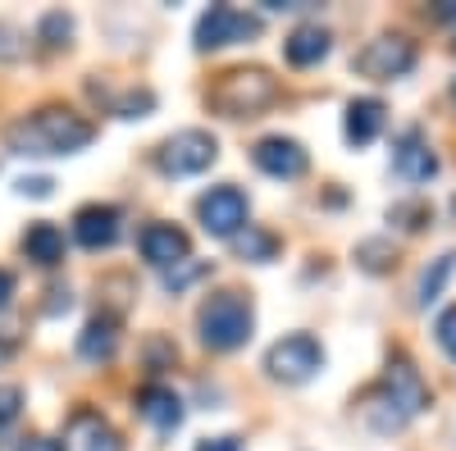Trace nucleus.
Masks as SVG:
<instances>
[{
  "label": "nucleus",
  "mask_w": 456,
  "mask_h": 451,
  "mask_svg": "<svg viewBox=\"0 0 456 451\" xmlns=\"http://www.w3.org/2000/svg\"><path fill=\"white\" fill-rule=\"evenodd\" d=\"M251 160H256V169H265L270 178H301V173H306V150H301V141H292V137H265V141H256Z\"/></svg>",
  "instance_id": "obj_10"
},
{
  "label": "nucleus",
  "mask_w": 456,
  "mask_h": 451,
  "mask_svg": "<svg viewBox=\"0 0 456 451\" xmlns=\"http://www.w3.org/2000/svg\"><path fill=\"white\" fill-rule=\"evenodd\" d=\"M393 169H397L406 182H429V178L438 173V156L425 146L420 128H406V133L397 137V146H393Z\"/></svg>",
  "instance_id": "obj_11"
},
{
  "label": "nucleus",
  "mask_w": 456,
  "mask_h": 451,
  "mask_svg": "<svg viewBox=\"0 0 456 451\" xmlns=\"http://www.w3.org/2000/svg\"><path fill=\"white\" fill-rule=\"evenodd\" d=\"M23 251H28V260H37V265H60L64 260V233L55 229V223H32L28 238H23Z\"/></svg>",
  "instance_id": "obj_19"
},
{
  "label": "nucleus",
  "mask_w": 456,
  "mask_h": 451,
  "mask_svg": "<svg viewBox=\"0 0 456 451\" xmlns=\"http://www.w3.org/2000/svg\"><path fill=\"white\" fill-rule=\"evenodd\" d=\"M425 406H429V388H425V379H420V369L397 356V360L384 369V379L365 392L361 415H365V424H370L374 433H397V429H406L415 415H420Z\"/></svg>",
  "instance_id": "obj_1"
},
{
  "label": "nucleus",
  "mask_w": 456,
  "mask_h": 451,
  "mask_svg": "<svg viewBox=\"0 0 456 451\" xmlns=\"http://www.w3.org/2000/svg\"><path fill=\"white\" fill-rule=\"evenodd\" d=\"M329 32L320 28V23H301L288 42H283V55H288V64H297V68H306V64H320L324 55H329Z\"/></svg>",
  "instance_id": "obj_15"
},
{
  "label": "nucleus",
  "mask_w": 456,
  "mask_h": 451,
  "mask_svg": "<svg viewBox=\"0 0 456 451\" xmlns=\"http://www.w3.org/2000/svg\"><path fill=\"white\" fill-rule=\"evenodd\" d=\"M10 296H14V274H10V270H0V310L10 306Z\"/></svg>",
  "instance_id": "obj_31"
},
{
  "label": "nucleus",
  "mask_w": 456,
  "mask_h": 451,
  "mask_svg": "<svg viewBox=\"0 0 456 451\" xmlns=\"http://www.w3.org/2000/svg\"><path fill=\"white\" fill-rule=\"evenodd\" d=\"M434 333H438V347L456 360V306H447L443 315H438V324H434Z\"/></svg>",
  "instance_id": "obj_22"
},
{
  "label": "nucleus",
  "mask_w": 456,
  "mask_h": 451,
  "mask_svg": "<svg viewBox=\"0 0 456 451\" xmlns=\"http://www.w3.org/2000/svg\"><path fill=\"white\" fill-rule=\"evenodd\" d=\"M452 270H456V255H452V251L434 260V270H425V278H420V301H425V306H429V301L443 292V283L452 278Z\"/></svg>",
  "instance_id": "obj_21"
},
{
  "label": "nucleus",
  "mask_w": 456,
  "mask_h": 451,
  "mask_svg": "<svg viewBox=\"0 0 456 451\" xmlns=\"http://www.w3.org/2000/svg\"><path fill=\"white\" fill-rule=\"evenodd\" d=\"M92 137H96V128L83 115L60 109V105L37 109V115L10 124V133H5L14 156H73V150H83Z\"/></svg>",
  "instance_id": "obj_2"
},
{
  "label": "nucleus",
  "mask_w": 456,
  "mask_h": 451,
  "mask_svg": "<svg viewBox=\"0 0 456 451\" xmlns=\"http://www.w3.org/2000/svg\"><path fill=\"white\" fill-rule=\"evenodd\" d=\"M411 68H415V46L406 36H374V42L356 55V73L361 78H374V83H393Z\"/></svg>",
  "instance_id": "obj_9"
},
{
  "label": "nucleus",
  "mask_w": 456,
  "mask_h": 451,
  "mask_svg": "<svg viewBox=\"0 0 456 451\" xmlns=\"http://www.w3.org/2000/svg\"><path fill=\"white\" fill-rule=\"evenodd\" d=\"M384 101H374V96H365V101H352L347 105V141L352 146H370L379 133H384Z\"/></svg>",
  "instance_id": "obj_16"
},
{
  "label": "nucleus",
  "mask_w": 456,
  "mask_h": 451,
  "mask_svg": "<svg viewBox=\"0 0 456 451\" xmlns=\"http://www.w3.org/2000/svg\"><path fill=\"white\" fill-rule=\"evenodd\" d=\"M215 160H219V141H215L210 133H201V128H183V133H174V137L160 146V156H156V165H160L169 178L201 173V169H210Z\"/></svg>",
  "instance_id": "obj_6"
},
{
  "label": "nucleus",
  "mask_w": 456,
  "mask_h": 451,
  "mask_svg": "<svg viewBox=\"0 0 456 451\" xmlns=\"http://www.w3.org/2000/svg\"><path fill=\"white\" fill-rule=\"evenodd\" d=\"M19 451H64L60 442H51V438H23L19 442Z\"/></svg>",
  "instance_id": "obj_29"
},
{
  "label": "nucleus",
  "mask_w": 456,
  "mask_h": 451,
  "mask_svg": "<svg viewBox=\"0 0 456 451\" xmlns=\"http://www.w3.org/2000/svg\"><path fill=\"white\" fill-rule=\"evenodd\" d=\"M247 36H260V19L256 14H242L233 5H210L201 19H197V46L201 51H219V46H238Z\"/></svg>",
  "instance_id": "obj_7"
},
{
  "label": "nucleus",
  "mask_w": 456,
  "mask_h": 451,
  "mask_svg": "<svg viewBox=\"0 0 456 451\" xmlns=\"http://www.w3.org/2000/svg\"><path fill=\"white\" fill-rule=\"evenodd\" d=\"M265 369L274 374L279 383H306L324 369V351L311 333H292V337H279L265 356Z\"/></svg>",
  "instance_id": "obj_5"
},
{
  "label": "nucleus",
  "mask_w": 456,
  "mask_h": 451,
  "mask_svg": "<svg viewBox=\"0 0 456 451\" xmlns=\"http://www.w3.org/2000/svg\"><path fill=\"white\" fill-rule=\"evenodd\" d=\"M114 347H119V324H114L110 315H96V319L83 328V337H78L83 360H110Z\"/></svg>",
  "instance_id": "obj_18"
},
{
  "label": "nucleus",
  "mask_w": 456,
  "mask_h": 451,
  "mask_svg": "<svg viewBox=\"0 0 456 451\" xmlns=\"http://www.w3.org/2000/svg\"><path fill=\"white\" fill-rule=\"evenodd\" d=\"M197 451H242L233 438H206V442H197Z\"/></svg>",
  "instance_id": "obj_30"
},
{
  "label": "nucleus",
  "mask_w": 456,
  "mask_h": 451,
  "mask_svg": "<svg viewBox=\"0 0 456 451\" xmlns=\"http://www.w3.org/2000/svg\"><path fill=\"white\" fill-rule=\"evenodd\" d=\"M137 415H142L151 429L169 433V429H178V424H183V401H178V392H174V388L151 383V388H142V392H137Z\"/></svg>",
  "instance_id": "obj_14"
},
{
  "label": "nucleus",
  "mask_w": 456,
  "mask_h": 451,
  "mask_svg": "<svg viewBox=\"0 0 456 451\" xmlns=\"http://www.w3.org/2000/svg\"><path fill=\"white\" fill-rule=\"evenodd\" d=\"M69 32H73V19H69V14H60V10H55V14H46V19H42V36H46V46H60Z\"/></svg>",
  "instance_id": "obj_23"
},
{
  "label": "nucleus",
  "mask_w": 456,
  "mask_h": 451,
  "mask_svg": "<svg viewBox=\"0 0 456 451\" xmlns=\"http://www.w3.org/2000/svg\"><path fill=\"white\" fill-rule=\"evenodd\" d=\"M274 101H279V78H270L265 68H228L210 87V105L228 119H251Z\"/></svg>",
  "instance_id": "obj_3"
},
{
  "label": "nucleus",
  "mask_w": 456,
  "mask_h": 451,
  "mask_svg": "<svg viewBox=\"0 0 456 451\" xmlns=\"http://www.w3.org/2000/svg\"><path fill=\"white\" fill-rule=\"evenodd\" d=\"M69 451H124V438L101 415H78L73 420V433H69Z\"/></svg>",
  "instance_id": "obj_17"
},
{
  "label": "nucleus",
  "mask_w": 456,
  "mask_h": 451,
  "mask_svg": "<svg viewBox=\"0 0 456 451\" xmlns=\"http://www.w3.org/2000/svg\"><path fill=\"white\" fill-rule=\"evenodd\" d=\"M434 14H438V19H456V0H443V5H438Z\"/></svg>",
  "instance_id": "obj_32"
},
{
  "label": "nucleus",
  "mask_w": 456,
  "mask_h": 451,
  "mask_svg": "<svg viewBox=\"0 0 456 451\" xmlns=\"http://www.w3.org/2000/svg\"><path fill=\"white\" fill-rule=\"evenodd\" d=\"M228 242H233V251H238L242 260H256V265L274 260V251H279V238H274V233H260V229H247V233L228 238Z\"/></svg>",
  "instance_id": "obj_20"
},
{
  "label": "nucleus",
  "mask_w": 456,
  "mask_h": 451,
  "mask_svg": "<svg viewBox=\"0 0 456 451\" xmlns=\"http://www.w3.org/2000/svg\"><path fill=\"white\" fill-rule=\"evenodd\" d=\"M19 410H23V392L10 383V388H0V429L14 424L19 420Z\"/></svg>",
  "instance_id": "obj_24"
},
{
  "label": "nucleus",
  "mask_w": 456,
  "mask_h": 451,
  "mask_svg": "<svg viewBox=\"0 0 456 451\" xmlns=\"http://www.w3.org/2000/svg\"><path fill=\"white\" fill-rule=\"evenodd\" d=\"M452 96H456V87H452Z\"/></svg>",
  "instance_id": "obj_34"
},
{
  "label": "nucleus",
  "mask_w": 456,
  "mask_h": 451,
  "mask_svg": "<svg viewBox=\"0 0 456 451\" xmlns=\"http://www.w3.org/2000/svg\"><path fill=\"white\" fill-rule=\"evenodd\" d=\"M388 219H411L406 229H420V223H425L429 214H425V205H393V214H388Z\"/></svg>",
  "instance_id": "obj_27"
},
{
  "label": "nucleus",
  "mask_w": 456,
  "mask_h": 451,
  "mask_svg": "<svg viewBox=\"0 0 456 451\" xmlns=\"http://www.w3.org/2000/svg\"><path fill=\"white\" fill-rule=\"evenodd\" d=\"M197 328H201V342L210 351H238L251 328H256V315H251V301L242 292H219L210 296L201 315H197Z\"/></svg>",
  "instance_id": "obj_4"
},
{
  "label": "nucleus",
  "mask_w": 456,
  "mask_h": 451,
  "mask_svg": "<svg viewBox=\"0 0 456 451\" xmlns=\"http://www.w3.org/2000/svg\"><path fill=\"white\" fill-rule=\"evenodd\" d=\"M14 356V342H10V337H0V365H5Z\"/></svg>",
  "instance_id": "obj_33"
},
{
  "label": "nucleus",
  "mask_w": 456,
  "mask_h": 451,
  "mask_svg": "<svg viewBox=\"0 0 456 451\" xmlns=\"http://www.w3.org/2000/svg\"><path fill=\"white\" fill-rule=\"evenodd\" d=\"M137 246H142V255L151 260V265H160V270L183 265V260H187V233L174 229V223H146Z\"/></svg>",
  "instance_id": "obj_13"
},
{
  "label": "nucleus",
  "mask_w": 456,
  "mask_h": 451,
  "mask_svg": "<svg viewBox=\"0 0 456 451\" xmlns=\"http://www.w3.org/2000/svg\"><path fill=\"white\" fill-rule=\"evenodd\" d=\"M73 238L87 251H101V246H114L119 242V210L114 205H83L73 214Z\"/></svg>",
  "instance_id": "obj_12"
},
{
  "label": "nucleus",
  "mask_w": 456,
  "mask_h": 451,
  "mask_svg": "<svg viewBox=\"0 0 456 451\" xmlns=\"http://www.w3.org/2000/svg\"><path fill=\"white\" fill-rule=\"evenodd\" d=\"M197 219L210 238H238L242 223H247V197L238 192L233 182L210 187V192L197 201Z\"/></svg>",
  "instance_id": "obj_8"
},
{
  "label": "nucleus",
  "mask_w": 456,
  "mask_h": 451,
  "mask_svg": "<svg viewBox=\"0 0 456 451\" xmlns=\"http://www.w3.org/2000/svg\"><path fill=\"white\" fill-rule=\"evenodd\" d=\"M51 187H55L51 178H23L19 192H23V197H51Z\"/></svg>",
  "instance_id": "obj_28"
},
{
  "label": "nucleus",
  "mask_w": 456,
  "mask_h": 451,
  "mask_svg": "<svg viewBox=\"0 0 456 451\" xmlns=\"http://www.w3.org/2000/svg\"><path fill=\"white\" fill-rule=\"evenodd\" d=\"M201 274H206V265H187V260H183V265H174V270L165 274V287H169V292H178V287H187V283L201 278Z\"/></svg>",
  "instance_id": "obj_25"
},
{
  "label": "nucleus",
  "mask_w": 456,
  "mask_h": 451,
  "mask_svg": "<svg viewBox=\"0 0 456 451\" xmlns=\"http://www.w3.org/2000/svg\"><path fill=\"white\" fill-rule=\"evenodd\" d=\"M151 105H156V96H151V92H137V96H128V101L119 105V115H124V119H142Z\"/></svg>",
  "instance_id": "obj_26"
}]
</instances>
